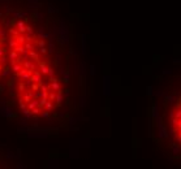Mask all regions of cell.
Segmentation results:
<instances>
[{
  "label": "cell",
  "mask_w": 181,
  "mask_h": 169,
  "mask_svg": "<svg viewBox=\"0 0 181 169\" xmlns=\"http://www.w3.org/2000/svg\"><path fill=\"white\" fill-rule=\"evenodd\" d=\"M8 44H9V47H10V48H14V47H17L20 43L17 42V38H16V36L12 35V38L8 40Z\"/></svg>",
  "instance_id": "obj_4"
},
{
  "label": "cell",
  "mask_w": 181,
  "mask_h": 169,
  "mask_svg": "<svg viewBox=\"0 0 181 169\" xmlns=\"http://www.w3.org/2000/svg\"><path fill=\"white\" fill-rule=\"evenodd\" d=\"M169 127L173 138L181 144V96L175 101L169 112Z\"/></svg>",
  "instance_id": "obj_1"
},
{
  "label": "cell",
  "mask_w": 181,
  "mask_h": 169,
  "mask_svg": "<svg viewBox=\"0 0 181 169\" xmlns=\"http://www.w3.org/2000/svg\"><path fill=\"white\" fill-rule=\"evenodd\" d=\"M3 69H4V64H1V62H0V73L3 72Z\"/></svg>",
  "instance_id": "obj_12"
},
{
  "label": "cell",
  "mask_w": 181,
  "mask_h": 169,
  "mask_svg": "<svg viewBox=\"0 0 181 169\" xmlns=\"http://www.w3.org/2000/svg\"><path fill=\"white\" fill-rule=\"evenodd\" d=\"M4 34H5V31L3 29H0V36H4Z\"/></svg>",
  "instance_id": "obj_11"
},
{
  "label": "cell",
  "mask_w": 181,
  "mask_h": 169,
  "mask_svg": "<svg viewBox=\"0 0 181 169\" xmlns=\"http://www.w3.org/2000/svg\"><path fill=\"white\" fill-rule=\"evenodd\" d=\"M0 17H3V13L1 12H0Z\"/></svg>",
  "instance_id": "obj_15"
},
{
  "label": "cell",
  "mask_w": 181,
  "mask_h": 169,
  "mask_svg": "<svg viewBox=\"0 0 181 169\" xmlns=\"http://www.w3.org/2000/svg\"><path fill=\"white\" fill-rule=\"evenodd\" d=\"M26 31H28V33H34L33 31V27L30 25H26Z\"/></svg>",
  "instance_id": "obj_8"
},
{
  "label": "cell",
  "mask_w": 181,
  "mask_h": 169,
  "mask_svg": "<svg viewBox=\"0 0 181 169\" xmlns=\"http://www.w3.org/2000/svg\"><path fill=\"white\" fill-rule=\"evenodd\" d=\"M22 68H24V65H22V61H17L14 65H12V73H13V74H17V73L22 69Z\"/></svg>",
  "instance_id": "obj_2"
},
{
  "label": "cell",
  "mask_w": 181,
  "mask_h": 169,
  "mask_svg": "<svg viewBox=\"0 0 181 169\" xmlns=\"http://www.w3.org/2000/svg\"><path fill=\"white\" fill-rule=\"evenodd\" d=\"M16 26H17V29H18V31H20V33H22V34L26 33V24L24 21H17Z\"/></svg>",
  "instance_id": "obj_3"
},
{
  "label": "cell",
  "mask_w": 181,
  "mask_h": 169,
  "mask_svg": "<svg viewBox=\"0 0 181 169\" xmlns=\"http://www.w3.org/2000/svg\"><path fill=\"white\" fill-rule=\"evenodd\" d=\"M3 90H4V86H0V94L3 92Z\"/></svg>",
  "instance_id": "obj_13"
},
{
  "label": "cell",
  "mask_w": 181,
  "mask_h": 169,
  "mask_svg": "<svg viewBox=\"0 0 181 169\" xmlns=\"http://www.w3.org/2000/svg\"><path fill=\"white\" fill-rule=\"evenodd\" d=\"M7 62H8V59H7L5 56H3V57H1V64H4V65H5Z\"/></svg>",
  "instance_id": "obj_10"
},
{
  "label": "cell",
  "mask_w": 181,
  "mask_h": 169,
  "mask_svg": "<svg viewBox=\"0 0 181 169\" xmlns=\"http://www.w3.org/2000/svg\"><path fill=\"white\" fill-rule=\"evenodd\" d=\"M1 43H3V42H1V40H0V48H3V47H1Z\"/></svg>",
  "instance_id": "obj_14"
},
{
  "label": "cell",
  "mask_w": 181,
  "mask_h": 169,
  "mask_svg": "<svg viewBox=\"0 0 181 169\" xmlns=\"http://www.w3.org/2000/svg\"><path fill=\"white\" fill-rule=\"evenodd\" d=\"M18 57H20V53H18L14 48H12V51L9 52V60H16Z\"/></svg>",
  "instance_id": "obj_5"
},
{
  "label": "cell",
  "mask_w": 181,
  "mask_h": 169,
  "mask_svg": "<svg viewBox=\"0 0 181 169\" xmlns=\"http://www.w3.org/2000/svg\"><path fill=\"white\" fill-rule=\"evenodd\" d=\"M12 74V69H10L9 66H4V69H3V72H1V76L3 77H8Z\"/></svg>",
  "instance_id": "obj_6"
},
{
  "label": "cell",
  "mask_w": 181,
  "mask_h": 169,
  "mask_svg": "<svg viewBox=\"0 0 181 169\" xmlns=\"http://www.w3.org/2000/svg\"><path fill=\"white\" fill-rule=\"evenodd\" d=\"M8 31H9V34H10V35H14V36H17L18 34H20V31H18V29H13L12 26L9 27V30H8Z\"/></svg>",
  "instance_id": "obj_7"
},
{
  "label": "cell",
  "mask_w": 181,
  "mask_h": 169,
  "mask_svg": "<svg viewBox=\"0 0 181 169\" xmlns=\"http://www.w3.org/2000/svg\"><path fill=\"white\" fill-rule=\"evenodd\" d=\"M5 52H7V50H5V48H0V57H3Z\"/></svg>",
  "instance_id": "obj_9"
}]
</instances>
